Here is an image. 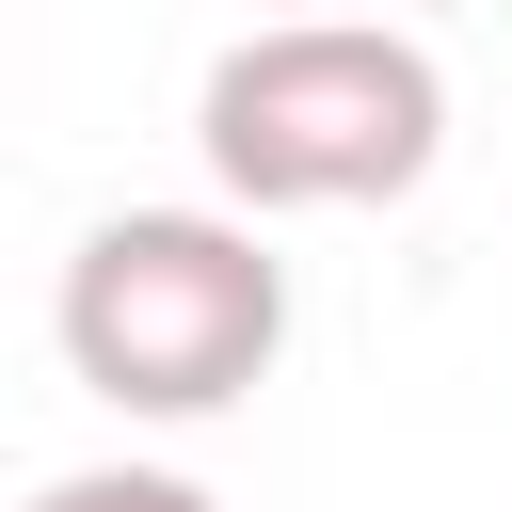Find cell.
<instances>
[{
  "label": "cell",
  "mask_w": 512,
  "mask_h": 512,
  "mask_svg": "<svg viewBox=\"0 0 512 512\" xmlns=\"http://www.w3.org/2000/svg\"><path fill=\"white\" fill-rule=\"evenodd\" d=\"M192 144L224 176L240 224H288V208H384L432 176L448 144V80L400 16H256L208 96H192Z\"/></svg>",
  "instance_id": "6da1fadb"
},
{
  "label": "cell",
  "mask_w": 512,
  "mask_h": 512,
  "mask_svg": "<svg viewBox=\"0 0 512 512\" xmlns=\"http://www.w3.org/2000/svg\"><path fill=\"white\" fill-rule=\"evenodd\" d=\"M64 368L112 416H224L288 352V256L240 208H112L64 256Z\"/></svg>",
  "instance_id": "7a4b0ae2"
},
{
  "label": "cell",
  "mask_w": 512,
  "mask_h": 512,
  "mask_svg": "<svg viewBox=\"0 0 512 512\" xmlns=\"http://www.w3.org/2000/svg\"><path fill=\"white\" fill-rule=\"evenodd\" d=\"M32 512H224V496L176 480V464H80V480H48Z\"/></svg>",
  "instance_id": "3957f363"
},
{
  "label": "cell",
  "mask_w": 512,
  "mask_h": 512,
  "mask_svg": "<svg viewBox=\"0 0 512 512\" xmlns=\"http://www.w3.org/2000/svg\"><path fill=\"white\" fill-rule=\"evenodd\" d=\"M272 16H352V0H272Z\"/></svg>",
  "instance_id": "277c9868"
}]
</instances>
